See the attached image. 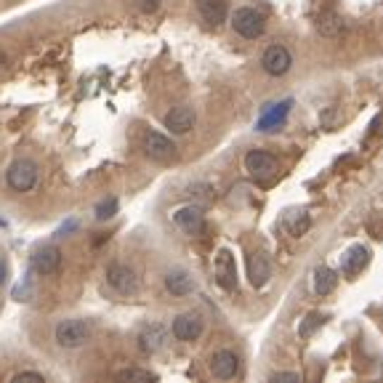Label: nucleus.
<instances>
[{
    "mask_svg": "<svg viewBox=\"0 0 383 383\" xmlns=\"http://www.w3.org/2000/svg\"><path fill=\"white\" fill-rule=\"evenodd\" d=\"M54 335L61 349H80L91 341V325L85 320H61Z\"/></svg>",
    "mask_w": 383,
    "mask_h": 383,
    "instance_id": "obj_1",
    "label": "nucleus"
},
{
    "mask_svg": "<svg viewBox=\"0 0 383 383\" xmlns=\"http://www.w3.org/2000/svg\"><path fill=\"white\" fill-rule=\"evenodd\" d=\"M232 27H234L237 35L248 37V40H256V37L263 35L266 22H263V16L256 11V8H237L234 16H232Z\"/></svg>",
    "mask_w": 383,
    "mask_h": 383,
    "instance_id": "obj_2",
    "label": "nucleus"
},
{
    "mask_svg": "<svg viewBox=\"0 0 383 383\" xmlns=\"http://www.w3.org/2000/svg\"><path fill=\"white\" fill-rule=\"evenodd\" d=\"M6 181L13 192H30L37 184V165L32 160H16L6 173Z\"/></svg>",
    "mask_w": 383,
    "mask_h": 383,
    "instance_id": "obj_3",
    "label": "nucleus"
},
{
    "mask_svg": "<svg viewBox=\"0 0 383 383\" xmlns=\"http://www.w3.org/2000/svg\"><path fill=\"white\" fill-rule=\"evenodd\" d=\"M107 282L120 296H131L139 290V277L128 263H109L107 266Z\"/></svg>",
    "mask_w": 383,
    "mask_h": 383,
    "instance_id": "obj_4",
    "label": "nucleus"
},
{
    "mask_svg": "<svg viewBox=\"0 0 383 383\" xmlns=\"http://www.w3.org/2000/svg\"><path fill=\"white\" fill-rule=\"evenodd\" d=\"M245 170L251 173L253 179L258 181H266L277 176V170H280V163H277L275 155H269V152H261V149H253L245 155Z\"/></svg>",
    "mask_w": 383,
    "mask_h": 383,
    "instance_id": "obj_5",
    "label": "nucleus"
},
{
    "mask_svg": "<svg viewBox=\"0 0 383 383\" xmlns=\"http://www.w3.org/2000/svg\"><path fill=\"white\" fill-rule=\"evenodd\" d=\"M144 149H146V155L152 157V160H157V163H173V160L179 157V146L170 142L168 136L155 133V131L146 133V139H144Z\"/></svg>",
    "mask_w": 383,
    "mask_h": 383,
    "instance_id": "obj_6",
    "label": "nucleus"
},
{
    "mask_svg": "<svg viewBox=\"0 0 383 383\" xmlns=\"http://www.w3.org/2000/svg\"><path fill=\"white\" fill-rule=\"evenodd\" d=\"M173 224H176L184 234H189V237L203 234L205 232L203 208H197V205H184V208H179V211L173 213Z\"/></svg>",
    "mask_w": 383,
    "mask_h": 383,
    "instance_id": "obj_7",
    "label": "nucleus"
},
{
    "mask_svg": "<svg viewBox=\"0 0 383 383\" xmlns=\"http://www.w3.org/2000/svg\"><path fill=\"white\" fill-rule=\"evenodd\" d=\"M215 282L224 287V290H234L237 287V263H234V256L224 248V251L215 253Z\"/></svg>",
    "mask_w": 383,
    "mask_h": 383,
    "instance_id": "obj_8",
    "label": "nucleus"
},
{
    "mask_svg": "<svg viewBox=\"0 0 383 383\" xmlns=\"http://www.w3.org/2000/svg\"><path fill=\"white\" fill-rule=\"evenodd\" d=\"M261 64L272 77H282V75L293 67V56H290V51H287L285 46H269L263 51Z\"/></svg>",
    "mask_w": 383,
    "mask_h": 383,
    "instance_id": "obj_9",
    "label": "nucleus"
},
{
    "mask_svg": "<svg viewBox=\"0 0 383 383\" xmlns=\"http://www.w3.org/2000/svg\"><path fill=\"white\" fill-rule=\"evenodd\" d=\"M173 335H176V341H197L200 335H203L205 330V322L200 314H194V311H189V314H179L176 320H173Z\"/></svg>",
    "mask_w": 383,
    "mask_h": 383,
    "instance_id": "obj_10",
    "label": "nucleus"
},
{
    "mask_svg": "<svg viewBox=\"0 0 383 383\" xmlns=\"http://www.w3.org/2000/svg\"><path fill=\"white\" fill-rule=\"evenodd\" d=\"M211 372H213V378H218V381H232V378L239 372L237 354L229 351V349L215 351L213 357H211Z\"/></svg>",
    "mask_w": 383,
    "mask_h": 383,
    "instance_id": "obj_11",
    "label": "nucleus"
},
{
    "mask_svg": "<svg viewBox=\"0 0 383 383\" xmlns=\"http://www.w3.org/2000/svg\"><path fill=\"white\" fill-rule=\"evenodd\" d=\"M61 266V253L59 248H54V245H40L35 253H32V269H35L37 275H54L56 269Z\"/></svg>",
    "mask_w": 383,
    "mask_h": 383,
    "instance_id": "obj_12",
    "label": "nucleus"
},
{
    "mask_svg": "<svg viewBox=\"0 0 383 383\" xmlns=\"http://www.w3.org/2000/svg\"><path fill=\"white\" fill-rule=\"evenodd\" d=\"M370 263V251L365 245H351L346 253H344V263H341V272L354 280L357 275H362V269Z\"/></svg>",
    "mask_w": 383,
    "mask_h": 383,
    "instance_id": "obj_13",
    "label": "nucleus"
},
{
    "mask_svg": "<svg viewBox=\"0 0 383 383\" xmlns=\"http://www.w3.org/2000/svg\"><path fill=\"white\" fill-rule=\"evenodd\" d=\"M290 107H293V99H285V101H280V104L266 107V112H263L261 118H258V123H256V128H258V131H275V128H280V125L285 123L287 115H290Z\"/></svg>",
    "mask_w": 383,
    "mask_h": 383,
    "instance_id": "obj_14",
    "label": "nucleus"
},
{
    "mask_svg": "<svg viewBox=\"0 0 383 383\" xmlns=\"http://www.w3.org/2000/svg\"><path fill=\"white\" fill-rule=\"evenodd\" d=\"M165 128L170 133H189L194 128V109L192 107H173L170 112L165 115Z\"/></svg>",
    "mask_w": 383,
    "mask_h": 383,
    "instance_id": "obj_15",
    "label": "nucleus"
},
{
    "mask_svg": "<svg viewBox=\"0 0 383 383\" xmlns=\"http://www.w3.org/2000/svg\"><path fill=\"white\" fill-rule=\"evenodd\" d=\"M197 13L203 16L205 24L221 27L227 22V0H197Z\"/></svg>",
    "mask_w": 383,
    "mask_h": 383,
    "instance_id": "obj_16",
    "label": "nucleus"
},
{
    "mask_svg": "<svg viewBox=\"0 0 383 383\" xmlns=\"http://www.w3.org/2000/svg\"><path fill=\"white\" fill-rule=\"evenodd\" d=\"M248 277H251V285L253 287H263L269 282V277H272V266L266 261V256L263 253H253L251 258H248Z\"/></svg>",
    "mask_w": 383,
    "mask_h": 383,
    "instance_id": "obj_17",
    "label": "nucleus"
},
{
    "mask_svg": "<svg viewBox=\"0 0 383 383\" xmlns=\"http://www.w3.org/2000/svg\"><path fill=\"white\" fill-rule=\"evenodd\" d=\"M168 341V333L163 325H152V327H146L142 335H139V349H142L144 354H155L160 349L165 346Z\"/></svg>",
    "mask_w": 383,
    "mask_h": 383,
    "instance_id": "obj_18",
    "label": "nucleus"
},
{
    "mask_svg": "<svg viewBox=\"0 0 383 383\" xmlns=\"http://www.w3.org/2000/svg\"><path fill=\"white\" fill-rule=\"evenodd\" d=\"M165 287L170 296H189L194 290V280L184 269H176V272H168L165 275Z\"/></svg>",
    "mask_w": 383,
    "mask_h": 383,
    "instance_id": "obj_19",
    "label": "nucleus"
},
{
    "mask_svg": "<svg viewBox=\"0 0 383 383\" xmlns=\"http://www.w3.org/2000/svg\"><path fill=\"white\" fill-rule=\"evenodd\" d=\"M335 282H338V277L330 266H320L317 272H314V293L317 296H327V293H333Z\"/></svg>",
    "mask_w": 383,
    "mask_h": 383,
    "instance_id": "obj_20",
    "label": "nucleus"
},
{
    "mask_svg": "<svg viewBox=\"0 0 383 383\" xmlns=\"http://www.w3.org/2000/svg\"><path fill=\"white\" fill-rule=\"evenodd\" d=\"M344 30V22H341V16H335V13H327L320 19V32L327 37H335L338 32Z\"/></svg>",
    "mask_w": 383,
    "mask_h": 383,
    "instance_id": "obj_21",
    "label": "nucleus"
},
{
    "mask_svg": "<svg viewBox=\"0 0 383 383\" xmlns=\"http://www.w3.org/2000/svg\"><path fill=\"white\" fill-rule=\"evenodd\" d=\"M118 208H120L118 200H115V197H107V200H101V203L96 205V218H99V221H109L112 215L118 213Z\"/></svg>",
    "mask_w": 383,
    "mask_h": 383,
    "instance_id": "obj_22",
    "label": "nucleus"
},
{
    "mask_svg": "<svg viewBox=\"0 0 383 383\" xmlns=\"http://www.w3.org/2000/svg\"><path fill=\"white\" fill-rule=\"evenodd\" d=\"M322 322H325V317H322V314H309V317H306V320L301 322L299 335H301V338H309V335L314 333V330H317V327H320V325H322Z\"/></svg>",
    "mask_w": 383,
    "mask_h": 383,
    "instance_id": "obj_23",
    "label": "nucleus"
},
{
    "mask_svg": "<svg viewBox=\"0 0 383 383\" xmlns=\"http://www.w3.org/2000/svg\"><path fill=\"white\" fill-rule=\"evenodd\" d=\"M120 378H128V381H157L155 372L142 370V368H128V370H120Z\"/></svg>",
    "mask_w": 383,
    "mask_h": 383,
    "instance_id": "obj_24",
    "label": "nucleus"
},
{
    "mask_svg": "<svg viewBox=\"0 0 383 383\" xmlns=\"http://www.w3.org/2000/svg\"><path fill=\"white\" fill-rule=\"evenodd\" d=\"M22 381H35V383H43V381H46V375H40V372H35V370L16 372V375H13V383H22Z\"/></svg>",
    "mask_w": 383,
    "mask_h": 383,
    "instance_id": "obj_25",
    "label": "nucleus"
},
{
    "mask_svg": "<svg viewBox=\"0 0 383 383\" xmlns=\"http://www.w3.org/2000/svg\"><path fill=\"white\" fill-rule=\"evenodd\" d=\"M136 3H139V8H142L144 13H155L163 0H136Z\"/></svg>",
    "mask_w": 383,
    "mask_h": 383,
    "instance_id": "obj_26",
    "label": "nucleus"
},
{
    "mask_svg": "<svg viewBox=\"0 0 383 383\" xmlns=\"http://www.w3.org/2000/svg\"><path fill=\"white\" fill-rule=\"evenodd\" d=\"M272 381H290V383H301V375H299V372H275V375H272Z\"/></svg>",
    "mask_w": 383,
    "mask_h": 383,
    "instance_id": "obj_27",
    "label": "nucleus"
},
{
    "mask_svg": "<svg viewBox=\"0 0 383 383\" xmlns=\"http://www.w3.org/2000/svg\"><path fill=\"white\" fill-rule=\"evenodd\" d=\"M6 280H8V263L0 258V287L6 285Z\"/></svg>",
    "mask_w": 383,
    "mask_h": 383,
    "instance_id": "obj_28",
    "label": "nucleus"
},
{
    "mask_svg": "<svg viewBox=\"0 0 383 383\" xmlns=\"http://www.w3.org/2000/svg\"><path fill=\"white\" fill-rule=\"evenodd\" d=\"M3 67H6V54L0 51V70H3Z\"/></svg>",
    "mask_w": 383,
    "mask_h": 383,
    "instance_id": "obj_29",
    "label": "nucleus"
}]
</instances>
